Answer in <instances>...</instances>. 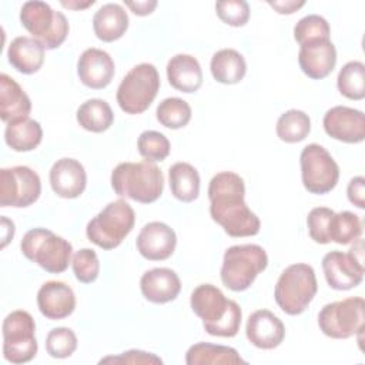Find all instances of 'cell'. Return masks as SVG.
Listing matches in <instances>:
<instances>
[{
    "instance_id": "cell-11",
    "label": "cell",
    "mask_w": 365,
    "mask_h": 365,
    "mask_svg": "<svg viewBox=\"0 0 365 365\" xmlns=\"http://www.w3.org/2000/svg\"><path fill=\"white\" fill-rule=\"evenodd\" d=\"M3 356L11 364H26L37 354L36 322L23 309L10 312L3 321Z\"/></svg>"
},
{
    "instance_id": "cell-6",
    "label": "cell",
    "mask_w": 365,
    "mask_h": 365,
    "mask_svg": "<svg viewBox=\"0 0 365 365\" xmlns=\"http://www.w3.org/2000/svg\"><path fill=\"white\" fill-rule=\"evenodd\" d=\"M23 255L50 274L64 272L70 264L73 245L46 228L29 230L20 242Z\"/></svg>"
},
{
    "instance_id": "cell-5",
    "label": "cell",
    "mask_w": 365,
    "mask_h": 365,
    "mask_svg": "<svg viewBox=\"0 0 365 365\" xmlns=\"http://www.w3.org/2000/svg\"><path fill=\"white\" fill-rule=\"evenodd\" d=\"M318 291L315 271L311 265L298 262L287 267L275 285L277 305L288 315L302 314Z\"/></svg>"
},
{
    "instance_id": "cell-29",
    "label": "cell",
    "mask_w": 365,
    "mask_h": 365,
    "mask_svg": "<svg viewBox=\"0 0 365 365\" xmlns=\"http://www.w3.org/2000/svg\"><path fill=\"white\" fill-rule=\"evenodd\" d=\"M168 181L171 194L182 201L191 202L200 194V174L188 163H175L168 170Z\"/></svg>"
},
{
    "instance_id": "cell-21",
    "label": "cell",
    "mask_w": 365,
    "mask_h": 365,
    "mask_svg": "<svg viewBox=\"0 0 365 365\" xmlns=\"http://www.w3.org/2000/svg\"><path fill=\"white\" fill-rule=\"evenodd\" d=\"M51 190L61 198H77L87 184V174L83 164L74 158H60L50 170Z\"/></svg>"
},
{
    "instance_id": "cell-28",
    "label": "cell",
    "mask_w": 365,
    "mask_h": 365,
    "mask_svg": "<svg viewBox=\"0 0 365 365\" xmlns=\"http://www.w3.org/2000/svg\"><path fill=\"white\" fill-rule=\"evenodd\" d=\"M43 138V128L38 121L26 117L17 121L7 123L4 130L6 144L19 153L34 150Z\"/></svg>"
},
{
    "instance_id": "cell-31",
    "label": "cell",
    "mask_w": 365,
    "mask_h": 365,
    "mask_svg": "<svg viewBox=\"0 0 365 365\" xmlns=\"http://www.w3.org/2000/svg\"><path fill=\"white\" fill-rule=\"evenodd\" d=\"M76 118L84 130L91 133H103L111 127L114 113L106 100L90 98L77 108Z\"/></svg>"
},
{
    "instance_id": "cell-8",
    "label": "cell",
    "mask_w": 365,
    "mask_h": 365,
    "mask_svg": "<svg viewBox=\"0 0 365 365\" xmlns=\"http://www.w3.org/2000/svg\"><path fill=\"white\" fill-rule=\"evenodd\" d=\"M20 21L33 38L38 40L46 50L60 47L70 30L66 16L40 0L26 1L21 6Z\"/></svg>"
},
{
    "instance_id": "cell-16",
    "label": "cell",
    "mask_w": 365,
    "mask_h": 365,
    "mask_svg": "<svg viewBox=\"0 0 365 365\" xmlns=\"http://www.w3.org/2000/svg\"><path fill=\"white\" fill-rule=\"evenodd\" d=\"M298 64L305 76L322 80L331 74L336 64V50L329 38H317L299 46Z\"/></svg>"
},
{
    "instance_id": "cell-7",
    "label": "cell",
    "mask_w": 365,
    "mask_h": 365,
    "mask_svg": "<svg viewBox=\"0 0 365 365\" xmlns=\"http://www.w3.org/2000/svg\"><path fill=\"white\" fill-rule=\"evenodd\" d=\"M135 214L124 200L108 202L86 227L87 238L103 250L117 248L133 231Z\"/></svg>"
},
{
    "instance_id": "cell-37",
    "label": "cell",
    "mask_w": 365,
    "mask_h": 365,
    "mask_svg": "<svg viewBox=\"0 0 365 365\" xmlns=\"http://www.w3.org/2000/svg\"><path fill=\"white\" fill-rule=\"evenodd\" d=\"M47 354L53 358L64 359L74 354L77 349V336L73 329L67 327L53 328L46 338Z\"/></svg>"
},
{
    "instance_id": "cell-39",
    "label": "cell",
    "mask_w": 365,
    "mask_h": 365,
    "mask_svg": "<svg viewBox=\"0 0 365 365\" xmlns=\"http://www.w3.org/2000/svg\"><path fill=\"white\" fill-rule=\"evenodd\" d=\"M71 267L76 278L83 284H91L100 274V261L94 250L81 248L71 259Z\"/></svg>"
},
{
    "instance_id": "cell-30",
    "label": "cell",
    "mask_w": 365,
    "mask_h": 365,
    "mask_svg": "<svg viewBox=\"0 0 365 365\" xmlns=\"http://www.w3.org/2000/svg\"><path fill=\"white\" fill-rule=\"evenodd\" d=\"M185 364L205 365V364H247L237 349L225 345H215L208 342H197L191 345L185 354Z\"/></svg>"
},
{
    "instance_id": "cell-9",
    "label": "cell",
    "mask_w": 365,
    "mask_h": 365,
    "mask_svg": "<svg viewBox=\"0 0 365 365\" xmlns=\"http://www.w3.org/2000/svg\"><path fill=\"white\" fill-rule=\"evenodd\" d=\"M160 90V76L154 64L134 66L117 88V103L127 114H141L154 101Z\"/></svg>"
},
{
    "instance_id": "cell-10",
    "label": "cell",
    "mask_w": 365,
    "mask_h": 365,
    "mask_svg": "<svg viewBox=\"0 0 365 365\" xmlns=\"http://www.w3.org/2000/svg\"><path fill=\"white\" fill-rule=\"evenodd\" d=\"M318 325L324 335L334 339H346L364 331L365 301L361 297H349L322 307L318 314Z\"/></svg>"
},
{
    "instance_id": "cell-20",
    "label": "cell",
    "mask_w": 365,
    "mask_h": 365,
    "mask_svg": "<svg viewBox=\"0 0 365 365\" xmlns=\"http://www.w3.org/2000/svg\"><path fill=\"white\" fill-rule=\"evenodd\" d=\"M37 307L47 319H64L76 308L74 291L66 282L47 281L37 292Z\"/></svg>"
},
{
    "instance_id": "cell-23",
    "label": "cell",
    "mask_w": 365,
    "mask_h": 365,
    "mask_svg": "<svg viewBox=\"0 0 365 365\" xmlns=\"http://www.w3.org/2000/svg\"><path fill=\"white\" fill-rule=\"evenodd\" d=\"M167 78L175 90L195 93L202 84V70L195 57L175 54L167 63Z\"/></svg>"
},
{
    "instance_id": "cell-48",
    "label": "cell",
    "mask_w": 365,
    "mask_h": 365,
    "mask_svg": "<svg viewBox=\"0 0 365 365\" xmlns=\"http://www.w3.org/2000/svg\"><path fill=\"white\" fill-rule=\"evenodd\" d=\"M94 4V0H88V1H84V3H78V1H61V6L63 7H67V9H71V10H81V9H87L88 6H93Z\"/></svg>"
},
{
    "instance_id": "cell-36",
    "label": "cell",
    "mask_w": 365,
    "mask_h": 365,
    "mask_svg": "<svg viewBox=\"0 0 365 365\" xmlns=\"http://www.w3.org/2000/svg\"><path fill=\"white\" fill-rule=\"evenodd\" d=\"M137 148L140 155L145 158V161L157 163L168 157L171 147L168 138L163 133L147 130L140 134L137 140Z\"/></svg>"
},
{
    "instance_id": "cell-34",
    "label": "cell",
    "mask_w": 365,
    "mask_h": 365,
    "mask_svg": "<svg viewBox=\"0 0 365 365\" xmlns=\"http://www.w3.org/2000/svg\"><path fill=\"white\" fill-rule=\"evenodd\" d=\"M339 93L349 100H362L365 97V66L354 60L342 66L336 77Z\"/></svg>"
},
{
    "instance_id": "cell-17",
    "label": "cell",
    "mask_w": 365,
    "mask_h": 365,
    "mask_svg": "<svg viewBox=\"0 0 365 365\" xmlns=\"http://www.w3.org/2000/svg\"><path fill=\"white\" fill-rule=\"evenodd\" d=\"M135 245L145 259L164 261L173 255L177 245V235L167 224L151 221L141 228Z\"/></svg>"
},
{
    "instance_id": "cell-24",
    "label": "cell",
    "mask_w": 365,
    "mask_h": 365,
    "mask_svg": "<svg viewBox=\"0 0 365 365\" xmlns=\"http://www.w3.org/2000/svg\"><path fill=\"white\" fill-rule=\"evenodd\" d=\"M44 46L27 36H19L9 44V63L23 74L37 73L44 63Z\"/></svg>"
},
{
    "instance_id": "cell-13",
    "label": "cell",
    "mask_w": 365,
    "mask_h": 365,
    "mask_svg": "<svg viewBox=\"0 0 365 365\" xmlns=\"http://www.w3.org/2000/svg\"><path fill=\"white\" fill-rule=\"evenodd\" d=\"M41 192L38 174L26 165L0 170V205L24 208L34 204Z\"/></svg>"
},
{
    "instance_id": "cell-22",
    "label": "cell",
    "mask_w": 365,
    "mask_h": 365,
    "mask_svg": "<svg viewBox=\"0 0 365 365\" xmlns=\"http://www.w3.org/2000/svg\"><path fill=\"white\" fill-rule=\"evenodd\" d=\"M140 289L144 298L154 304L174 301L181 291V281L171 268H151L141 275Z\"/></svg>"
},
{
    "instance_id": "cell-19",
    "label": "cell",
    "mask_w": 365,
    "mask_h": 365,
    "mask_svg": "<svg viewBox=\"0 0 365 365\" xmlns=\"http://www.w3.org/2000/svg\"><path fill=\"white\" fill-rule=\"evenodd\" d=\"M245 335L251 345L259 349H274L284 341L285 327L274 312L258 309L248 317Z\"/></svg>"
},
{
    "instance_id": "cell-27",
    "label": "cell",
    "mask_w": 365,
    "mask_h": 365,
    "mask_svg": "<svg viewBox=\"0 0 365 365\" xmlns=\"http://www.w3.org/2000/svg\"><path fill=\"white\" fill-rule=\"evenodd\" d=\"M210 70L214 77L221 84H237L247 73V63L241 53L234 48H222L214 53Z\"/></svg>"
},
{
    "instance_id": "cell-38",
    "label": "cell",
    "mask_w": 365,
    "mask_h": 365,
    "mask_svg": "<svg viewBox=\"0 0 365 365\" xmlns=\"http://www.w3.org/2000/svg\"><path fill=\"white\" fill-rule=\"evenodd\" d=\"M329 24L319 14H308L299 19L294 27V38L299 46L317 38H329Z\"/></svg>"
},
{
    "instance_id": "cell-3",
    "label": "cell",
    "mask_w": 365,
    "mask_h": 365,
    "mask_svg": "<svg viewBox=\"0 0 365 365\" xmlns=\"http://www.w3.org/2000/svg\"><path fill=\"white\" fill-rule=\"evenodd\" d=\"M111 187L118 197L151 204L163 194L164 177L161 170L150 161L120 163L111 173Z\"/></svg>"
},
{
    "instance_id": "cell-1",
    "label": "cell",
    "mask_w": 365,
    "mask_h": 365,
    "mask_svg": "<svg viewBox=\"0 0 365 365\" xmlns=\"http://www.w3.org/2000/svg\"><path fill=\"white\" fill-rule=\"evenodd\" d=\"M244 197V180L232 171L215 174L208 184L210 215L234 238L254 237L261 230L259 218L248 208Z\"/></svg>"
},
{
    "instance_id": "cell-33",
    "label": "cell",
    "mask_w": 365,
    "mask_h": 365,
    "mask_svg": "<svg viewBox=\"0 0 365 365\" xmlns=\"http://www.w3.org/2000/svg\"><path fill=\"white\" fill-rule=\"evenodd\" d=\"M275 131L278 138L285 143H299L305 140L311 131L309 115L297 108L288 110L279 115Z\"/></svg>"
},
{
    "instance_id": "cell-2",
    "label": "cell",
    "mask_w": 365,
    "mask_h": 365,
    "mask_svg": "<svg viewBox=\"0 0 365 365\" xmlns=\"http://www.w3.org/2000/svg\"><path fill=\"white\" fill-rule=\"evenodd\" d=\"M192 312L202 319V327L212 336L232 338L241 327L242 311L234 301L225 298L222 291L212 284H201L190 298Z\"/></svg>"
},
{
    "instance_id": "cell-47",
    "label": "cell",
    "mask_w": 365,
    "mask_h": 365,
    "mask_svg": "<svg viewBox=\"0 0 365 365\" xmlns=\"http://www.w3.org/2000/svg\"><path fill=\"white\" fill-rule=\"evenodd\" d=\"M349 254L359 262L364 265V241L361 238H358L356 241H354V245L349 250Z\"/></svg>"
},
{
    "instance_id": "cell-4",
    "label": "cell",
    "mask_w": 365,
    "mask_h": 365,
    "mask_svg": "<svg viewBox=\"0 0 365 365\" xmlns=\"http://www.w3.org/2000/svg\"><path fill=\"white\" fill-rule=\"evenodd\" d=\"M267 265L268 255L261 245H232L224 252L220 277L228 289L240 292L248 289Z\"/></svg>"
},
{
    "instance_id": "cell-46",
    "label": "cell",
    "mask_w": 365,
    "mask_h": 365,
    "mask_svg": "<svg viewBox=\"0 0 365 365\" xmlns=\"http://www.w3.org/2000/svg\"><path fill=\"white\" fill-rule=\"evenodd\" d=\"M1 227H3V242H1V248H4L7 245V242L13 238L14 235V224L13 221L7 220L6 217H1Z\"/></svg>"
},
{
    "instance_id": "cell-26",
    "label": "cell",
    "mask_w": 365,
    "mask_h": 365,
    "mask_svg": "<svg viewBox=\"0 0 365 365\" xmlns=\"http://www.w3.org/2000/svg\"><path fill=\"white\" fill-rule=\"evenodd\" d=\"M128 29V14L121 4L107 3L93 16V30L97 38L106 43L123 37Z\"/></svg>"
},
{
    "instance_id": "cell-14",
    "label": "cell",
    "mask_w": 365,
    "mask_h": 365,
    "mask_svg": "<svg viewBox=\"0 0 365 365\" xmlns=\"http://www.w3.org/2000/svg\"><path fill=\"white\" fill-rule=\"evenodd\" d=\"M322 125L331 138L342 143L358 144L365 138V114L352 107L335 106L329 108L324 115Z\"/></svg>"
},
{
    "instance_id": "cell-18",
    "label": "cell",
    "mask_w": 365,
    "mask_h": 365,
    "mask_svg": "<svg viewBox=\"0 0 365 365\" xmlns=\"http://www.w3.org/2000/svg\"><path fill=\"white\" fill-rule=\"evenodd\" d=\"M114 61L111 56L100 48L90 47L81 53L77 61L80 81L93 90L106 88L114 77Z\"/></svg>"
},
{
    "instance_id": "cell-43",
    "label": "cell",
    "mask_w": 365,
    "mask_h": 365,
    "mask_svg": "<svg viewBox=\"0 0 365 365\" xmlns=\"http://www.w3.org/2000/svg\"><path fill=\"white\" fill-rule=\"evenodd\" d=\"M346 195L351 204L358 208H365V178L362 175L354 177L346 188Z\"/></svg>"
},
{
    "instance_id": "cell-35",
    "label": "cell",
    "mask_w": 365,
    "mask_h": 365,
    "mask_svg": "<svg viewBox=\"0 0 365 365\" xmlns=\"http://www.w3.org/2000/svg\"><path fill=\"white\" fill-rule=\"evenodd\" d=\"M191 114L192 113L190 104L178 97L164 98L155 110L158 123L171 130L185 127L191 120Z\"/></svg>"
},
{
    "instance_id": "cell-45",
    "label": "cell",
    "mask_w": 365,
    "mask_h": 365,
    "mask_svg": "<svg viewBox=\"0 0 365 365\" xmlns=\"http://www.w3.org/2000/svg\"><path fill=\"white\" fill-rule=\"evenodd\" d=\"M124 4L137 16H148L157 7L155 0H144V1H124Z\"/></svg>"
},
{
    "instance_id": "cell-40",
    "label": "cell",
    "mask_w": 365,
    "mask_h": 365,
    "mask_svg": "<svg viewBox=\"0 0 365 365\" xmlns=\"http://www.w3.org/2000/svg\"><path fill=\"white\" fill-rule=\"evenodd\" d=\"M218 19L232 27H242L250 19V6L244 0H221L215 3Z\"/></svg>"
},
{
    "instance_id": "cell-44",
    "label": "cell",
    "mask_w": 365,
    "mask_h": 365,
    "mask_svg": "<svg viewBox=\"0 0 365 365\" xmlns=\"http://www.w3.org/2000/svg\"><path fill=\"white\" fill-rule=\"evenodd\" d=\"M268 4L277 10V13L279 14H292L295 13L298 9H301L302 6H305V1H295V0H281V1H268Z\"/></svg>"
},
{
    "instance_id": "cell-42",
    "label": "cell",
    "mask_w": 365,
    "mask_h": 365,
    "mask_svg": "<svg viewBox=\"0 0 365 365\" xmlns=\"http://www.w3.org/2000/svg\"><path fill=\"white\" fill-rule=\"evenodd\" d=\"M100 364H163V359L151 352L130 349L117 356H106Z\"/></svg>"
},
{
    "instance_id": "cell-41",
    "label": "cell",
    "mask_w": 365,
    "mask_h": 365,
    "mask_svg": "<svg viewBox=\"0 0 365 365\" xmlns=\"http://www.w3.org/2000/svg\"><path fill=\"white\" fill-rule=\"evenodd\" d=\"M335 211L328 207H315L307 217V225L311 240L317 244H328V225L329 218Z\"/></svg>"
},
{
    "instance_id": "cell-32",
    "label": "cell",
    "mask_w": 365,
    "mask_h": 365,
    "mask_svg": "<svg viewBox=\"0 0 365 365\" xmlns=\"http://www.w3.org/2000/svg\"><path fill=\"white\" fill-rule=\"evenodd\" d=\"M362 235V222L359 217L351 211L334 212L329 218L328 240L339 245H346Z\"/></svg>"
},
{
    "instance_id": "cell-15",
    "label": "cell",
    "mask_w": 365,
    "mask_h": 365,
    "mask_svg": "<svg viewBox=\"0 0 365 365\" xmlns=\"http://www.w3.org/2000/svg\"><path fill=\"white\" fill-rule=\"evenodd\" d=\"M322 271L332 289L348 291L362 282L365 268L349 252L331 251L322 258Z\"/></svg>"
},
{
    "instance_id": "cell-25",
    "label": "cell",
    "mask_w": 365,
    "mask_h": 365,
    "mask_svg": "<svg viewBox=\"0 0 365 365\" xmlns=\"http://www.w3.org/2000/svg\"><path fill=\"white\" fill-rule=\"evenodd\" d=\"M31 101L19 83L7 74L0 76V118L4 123L29 117Z\"/></svg>"
},
{
    "instance_id": "cell-12",
    "label": "cell",
    "mask_w": 365,
    "mask_h": 365,
    "mask_svg": "<svg viewBox=\"0 0 365 365\" xmlns=\"http://www.w3.org/2000/svg\"><path fill=\"white\" fill-rule=\"evenodd\" d=\"M301 178L305 190L311 194L332 191L339 180V167L332 155L319 144H308L299 155Z\"/></svg>"
}]
</instances>
